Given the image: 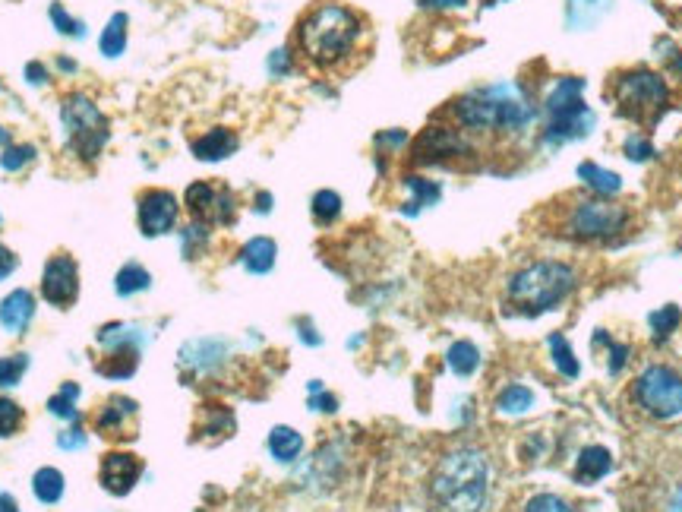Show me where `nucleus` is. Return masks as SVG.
Listing matches in <instances>:
<instances>
[{"label": "nucleus", "mask_w": 682, "mask_h": 512, "mask_svg": "<svg viewBox=\"0 0 682 512\" xmlns=\"http://www.w3.org/2000/svg\"><path fill=\"white\" fill-rule=\"evenodd\" d=\"M364 16L338 0H316V4L297 19L294 48L310 70L341 76L348 73L364 45Z\"/></svg>", "instance_id": "f257e3e1"}, {"label": "nucleus", "mask_w": 682, "mask_h": 512, "mask_svg": "<svg viewBox=\"0 0 682 512\" xmlns=\"http://www.w3.org/2000/svg\"><path fill=\"white\" fill-rule=\"evenodd\" d=\"M449 121L468 136H487V140H509L521 136L534 121V108L528 98H521L518 89L490 86L455 98L443 111Z\"/></svg>", "instance_id": "f03ea898"}, {"label": "nucleus", "mask_w": 682, "mask_h": 512, "mask_svg": "<svg viewBox=\"0 0 682 512\" xmlns=\"http://www.w3.org/2000/svg\"><path fill=\"white\" fill-rule=\"evenodd\" d=\"M490 497V462L480 449L446 452L430 475V503L436 512H484Z\"/></svg>", "instance_id": "7ed1b4c3"}, {"label": "nucleus", "mask_w": 682, "mask_h": 512, "mask_svg": "<svg viewBox=\"0 0 682 512\" xmlns=\"http://www.w3.org/2000/svg\"><path fill=\"white\" fill-rule=\"evenodd\" d=\"M575 285H578V275L569 263L540 260V263L518 269L509 279L506 294H509V304L518 313L537 317V313H547L563 304L575 291Z\"/></svg>", "instance_id": "20e7f679"}, {"label": "nucleus", "mask_w": 682, "mask_h": 512, "mask_svg": "<svg viewBox=\"0 0 682 512\" xmlns=\"http://www.w3.org/2000/svg\"><path fill=\"white\" fill-rule=\"evenodd\" d=\"M629 225V209L623 203L610 200H594V196H569L563 203V219H559V231L563 238L572 241H610L619 238Z\"/></svg>", "instance_id": "39448f33"}, {"label": "nucleus", "mask_w": 682, "mask_h": 512, "mask_svg": "<svg viewBox=\"0 0 682 512\" xmlns=\"http://www.w3.org/2000/svg\"><path fill=\"white\" fill-rule=\"evenodd\" d=\"M610 95H613L619 114L629 117L635 124H654L657 117L667 111V102H670L667 80L651 70L619 73L610 86Z\"/></svg>", "instance_id": "423d86ee"}, {"label": "nucleus", "mask_w": 682, "mask_h": 512, "mask_svg": "<svg viewBox=\"0 0 682 512\" xmlns=\"http://www.w3.org/2000/svg\"><path fill=\"white\" fill-rule=\"evenodd\" d=\"M60 121L67 127V143L83 162H95L108 143V121L86 92H70L60 105Z\"/></svg>", "instance_id": "0eeeda50"}, {"label": "nucleus", "mask_w": 682, "mask_h": 512, "mask_svg": "<svg viewBox=\"0 0 682 512\" xmlns=\"http://www.w3.org/2000/svg\"><path fill=\"white\" fill-rule=\"evenodd\" d=\"M632 396L645 415L657 421H670L682 415V377L676 370L654 364L635 380Z\"/></svg>", "instance_id": "6e6552de"}, {"label": "nucleus", "mask_w": 682, "mask_h": 512, "mask_svg": "<svg viewBox=\"0 0 682 512\" xmlns=\"http://www.w3.org/2000/svg\"><path fill=\"white\" fill-rule=\"evenodd\" d=\"M414 162L417 165H452L458 159H471L474 146L471 136L461 133L455 124H430L414 143Z\"/></svg>", "instance_id": "1a4fd4ad"}, {"label": "nucleus", "mask_w": 682, "mask_h": 512, "mask_svg": "<svg viewBox=\"0 0 682 512\" xmlns=\"http://www.w3.org/2000/svg\"><path fill=\"white\" fill-rule=\"evenodd\" d=\"M184 203H187V212L193 215V222L199 225H231L234 219V193L228 187H218V184H209V181H196L187 187L184 193Z\"/></svg>", "instance_id": "9d476101"}, {"label": "nucleus", "mask_w": 682, "mask_h": 512, "mask_svg": "<svg viewBox=\"0 0 682 512\" xmlns=\"http://www.w3.org/2000/svg\"><path fill=\"white\" fill-rule=\"evenodd\" d=\"M42 298L57 310H67L70 304H76V298H79V266L70 253H57L45 263Z\"/></svg>", "instance_id": "9b49d317"}, {"label": "nucleus", "mask_w": 682, "mask_h": 512, "mask_svg": "<svg viewBox=\"0 0 682 512\" xmlns=\"http://www.w3.org/2000/svg\"><path fill=\"white\" fill-rule=\"evenodd\" d=\"M177 196L171 190L152 187L146 193H139V231L146 238H162L177 225Z\"/></svg>", "instance_id": "f8f14e48"}, {"label": "nucleus", "mask_w": 682, "mask_h": 512, "mask_svg": "<svg viewBox=\"0 0 682 512\" xmlns=\"http://www.w3.org/2000/svg\"><path fill=\"white\" fill-rule=\"evenodd\" d=\"M136 418H139V405L127 396H114L95 415V427L108 440H133L136 437Z\"/></svg>", "instance_id": "ddd939ff"}, {"label": "nucleus", "mask_w": 682, "mask_h": 512, "mask_svg": "<svg viewBox=\"0 0 682 512\" xmlns=\"http://www.w3.org/2000/svg\"><path fill=\"white\" fill-rule=\"evenodd\" d=\"M139 475H143V462L133 452H108L102 459V468H98V481L114 497H127Z\"/></svg>", "instance_id": "4468645a"}, {"label": "nucleus", "mask_w": 682, "mask_h": 512, "mask_svg": "<svg viewBox=\"0 0 682 512\" xmlns=\"http://www.w3.org/2000/svg\"><path fill=\"white\" fill-rule=\"evenodd\" d=\"M594 127V114L585 108V98L569 108L550 111V124H547V143H566L578 140V136H588Z\"/></svg>", "instance_id": "2eb2a0df"}, {"label": "nucleus", "mask_w": 682, "mask_h": 512, "mask_svg": "<svg viewBox=\"0 0 682 512\" xmlns=\"http://www.w3.org/2000/svg\"><path fill=\"white\" fill-rule=\"evenodd\" d=\"M35 317V298L32 291L26 288H16L10 291L4 301H0V326H4L7 332H13V336H23V332L29 329Z\"/></svg>", "instance_id": "dca6fc26"}, {"label": "nucleus", "mask_w": 682, "mask_h": 512, "mask_svg": "<svg viewBox=\"0 0 682 512\" xmlns=\"http://www.w3.org/2000/svg\"><path fill=\"white\" fill-rule=\"evenodd\" d=\"M237 133L228 130V127H212L206 130L203 136H196V140L190 143V152L196 155L199 162H222V159H231V155L237 152Z\"/></svg>", "instance_id": "f3484780"}, {"label": "nucleus", "mask_w": 682, "mask_h": 512, "mask_svg": "<svg viewBox=\"0 0 682 512\" xmlns=\"http://www.w3.org/2000/svg\"><path fill=\"white\" fill-rule=\"evenodd\" d=\"M275 256H278V247L272 238H253L240 247V266L253 275H266L275 266Z\"/></svg>", "instance_id": "a211bd4d"}, {"label": "nucleus", "mask_w": 682, "mask_h": 512, "mask_svg": "<svg viewBox=\"0 0 682 512\" xmlns=\"http://www.w3.org/2000/svg\"><path fill=\"white\" fill-rule=\"evenodd\" d=\"M610 468H613L610 449H604V446H585V449H581V456H578L575 475H578V481H600Z\"/></svg>", "instance_id": "6ab92c4d"}, {"label": "nucleus", "mask_w": 682, "mask_h": 512, "mask_svg": "<svg viewBox=\"0 0 682 512\" xmlns=\"http://www.w3.org/2000/svg\"><path fill=\"white\" fill-rule=\"evenodd\" d=\"M269 452H272V459L275 462H294L300 452H304V437L294 430V427H272L269 433Z\"/></svg>", "instance_id": "aec40b11"}, {"label": "nucleus", "mask_w": 682, "mask_h": 512, "mask_svg": "<svg viewBox=\"0 0 682 512\" xmlns=\"http://www.w3.org/2000/svg\"><path fill=\"white\" fill-rule=\"evenodd\" d=\"M64 490H67V484H64V475H60L57 468H38L35 471V478H32V494H35V500L38 503H45V506H54V503H60V497H64Z\"/></svg>", "instance_id": "412c9836"}, {"label": "nucleus", "mask_w": 682, "mask_h": 512, "mask_svg": "<svg viewBox=\"0 0 682 512\" xmlns=\"http://www.w3.org/2000/svg\"><path fill=\"white\" fill-rule=\"evenodd\" d=\"M578 174H581V181H585L600 196H616L619 190H623V181H619L616 171H607V168H600L594 162H581Z\"/></svg>", "instance_id": "4be33fe9"}, {"label": "nucleus", "mask_w": 682, "mask_h": 512, "mask_svg": "<svg viewBox=\"0 0 682 512\" xmlns=\"http://www.w3.org/2000/svg\"><path fill=\"white\" fill-rule=\"evenodd\" d=\"M149 285H152V275L139 263L120 266L114 275V291L120 294V298H133V294H139V291H149Z\"/></svg>", "instance_id": "5701e85b"}, {"label": "nucleus", "mask_w": 682, "mask_h": 512, "mask_svg": "<svg viewBox=\"0 0 682 512\" xmlns=\"http://www.w3.org/2000/svg\"><path fill=\"white\" fill-rule=\"evenodd\" d=\"M127 13H114L108 19V26L102 32V38H98V48H102L105 57H120L127 51Z\"/></svg>", "instance_id": "b1692460"}, {"label": "nucleus", "mask_w": 682, "mask_h": 512, "mask_svg": "<svg viewBox=\"0 0 682 512\" xmlns=\"http://www.w3.org/2000/svg\"><path fill=\"white\" fill-rule=\"evenodd\" d=\"M405 187L414 193V200H408V203H405V212H408V215H417V212L424 209V206L439 203V196H443V190H439V184L427 181V177H414V174H408V177H405Z\"/></svg>", "instance_id": "393cba45"}, {"label": "nucleus", "mask_w": 682, "mask_h": 512, "mask_svg": "<svg viewBox=\"0 0 682 512\" xmlns=\"http://www.w3.org/2000/svg\"><path fill=\"white\" fill-rule=\"evenodd\" d=\"M534 405V392L528 386H506L503 392L496 396V411L499 415H525V411Z\"/></svg>", "instance_id": "a878e982"}, {"label": "nucleus", "mask_w": 682, "mask_h": 512, "mask_svg": "<svg viewBox=\"0 0 682 512\" xmlns=\"http://www.w3.org/2000/svg\"><path fill=\"white\" fill-rule=\"evenodd\" d=\"M446 364L452 367V373H458V377H471V373L480 367V351L471 342H455L446 354Z\"/></svg>", "instance_id": "bb28decb"}, {"label": "nucleus", "mask_w": 682, "mask_h": 512, "mask_svg": "<svg viewBox=\"0 0 682 512\" xmlns=\"http://www.w3.org/2000/svg\"><path fill=\"white\" fill-rule=\"evenodd\" d=\"M76 399H79V386L76 383H64L60 386L57 396L48 399V411L54 418H64V421H76Z\"/></svg>", "instance_id": "cd10ccee"}, {"label": "nucleus", "mask_w": 682, "mask_h": 512, "mask_svg": "<svg viewBox=\"0 0 682 512\" xmlns=\"http://www.w3.org/2000/svg\"><path fill=\"white\" fill-rule=\"evenodd\" d=\"M313 219L319 225H332L338 215H341V196L335 190H319L313 193Z\"/></svg>", "instance_id": "c85d7f7f"}, {"label": "nucleus", "mask_w": 682, "mask_h": 512, "mask_svg": "<svg viewBox=\"0 0 682 512\" xmlns=\"http://www.w3.org/2000/svg\"><path fill=\"white\" fill-rule=\"evenodd\" d=\"M105 373V377H111V380H120V377H133V370H136V351H111L108 358H105V364L98 367Z\"/></svg>", "instance_id": "c756f323"}, {"label": "nucleus", "mask_w": 682, "mask_h": 512, "mask_svg": "<svg viewBox=\"0 0 682 512\" xmlns=\"http://www.w3.org/2000/svg\"><path fill=\"white\" fill-rule=\"evenodd\" d=\"M550 351H553V364L559 367V373L569 380L578 377V361H575V354L566 342V336H550Z\"/></svg>", "instance_id": "7c9ffc66"}, {"label": "nucleus", "mask_w": 682, "mask_h": 512, "mask_svg": "<svg viewBox=\"0 0 682 512\" xmlns=\"http://www.w3.org/2000/svg\"><path fill=\"white\" fill-rule=\"evenodd\" d=\"M26 367H29V354H7V358H0V389L19 386Z\"/></svg>", "instance_id": "2f4dec72"}, {"label": "nucleus", "mask_w": 682, "mask_h": 512, "mask_svg": "<svg viewBox=\"0 0 682 512\" xmlns=\"http://www.w3.org/2000/svg\"><path fill=\"white\" fill-rule=\"evenodd\" d=\"M679 320H682V313H679V307H673V304L654 310V313H651V329H654V339H657V342H664V339L670 336V332L679 326Z\"/></svg>", "instance_id": "473e14b6"}, {"label": "nucleus", "mask_w": 682, "mask_h": 512, "mask_svg": "<svg viewBox=\"0 0 682 512\" xmlns=\"http://www.w3.org/2000/svg\"><path fill=\"white\" fill-rule=\"evenodd\" d=\"M23 408H19L13 399H7V396H0V440H7V437H13V433L23 427Z\"/></svg>", "instance_id": "72a5a7b5"}, {"label": "nucleus", "mask_w": 682, "mask_h": 512, "mask_svg": "<svg viewBox=\"0 0 682 512\" xmlns=\"http://www.w3.org/2000/svg\"><path fill=\"white\" fill-rule=\"evenodd\" d=\"M32 159H35V146H29V143H23V146H7L4 155H0V168L16 174V171H23Z\"/></svg>", "instance_id": "f704fd0d"}, {"label": "nucleus", "mask_w": 682, "mask_h": 512, "mask_svg": "<svg viewBox=\"0 0 682 512\" xmlns=\"http://www.w3.org/2000/svg\"><path fill=\"white\" fill-rule=\"evenodd\" d=\"M594 4H604L607 7V0H569V23L575 26V29H581V26H594Z\"/></svg>", "instance_id": "c9c22d12"}, {"label": "nucleus", "mask_w": 682, "mask_h": 512, "mask_svg": "<svg viewBox=\"0 0 682 512\" xmlns=\"http://www.w3.org/2000/svg\"><path fill=\"white\" fill-rule=\"evenodd\" d=\"M525 512H575V509L559 494H537L525 503Z\"/></svg>", "instance_id": "e433bc0d"}, {"label": "nucleus", "mask_w": 682, "mask_h": 512, "mask_svg": "<svg viewBox=\"0 0 682 512\" xmlns=\"http://www.w3.org/2000/svg\"><path fill=\"white\" fill-rule=\"evenodd\" d=\"M51 23L57 26V32H64V35H73V38H83L86 35V26L79 23V19H73L60 4H51Z\"/></svg>", "instance_id": "4c0bfd02"}, {"label": "nucleus", "mask_w": 682, "mask_h": 512, "mask_svg": "<svg viewBox=\"0 0 682 512\" xmlns=\"http://www.w3.org/2000/svg\"><path fill=\"white\" fill-rule=\"evenodd\" d=\"M626 155L632 162H645V159H651V155H654V146L645 140V136H629V140H626Z\"/></svg>", "instance_id": "58836bf2"}, {"label": "nucleus", "mask_w": 682, "mask_h": 512, "mask_svg": "<svg viewBox=\"0 0 682 512\" xmlns=\"http://www.w3.org/2000/svg\"><path fill=\"white\" fill-rule=\"evenodd\" d=\"M57 446H60V449H79V446H86V433L79 430V427H73V430H67V433H60Z\"/></svg>", "instance_id": "ea45409f"}, {"label": "nucleus", "mask_w": 682, "mask_h": 512, "mask_svg": "<svg viewBox=\"0 0 682 512\" xmlns=\"http://www.w3.org/2000/svg\"><path fill=\"white\" fill-rule=\"evenodd\" d=\"M16 266H19L16 253H13V250H7L4 244H0V282H4L7 275H13V272H16Z\"/></svg>", "instance_id": "a19ab883"}, {"label": "nucleus", "mask_w": 682, "mask_h": 512, "mask_svg": "<svg viewBox=\"0 0 682 512\" xmlns=\"http://www.w3.org/2000/svg\"><path fill=\"white\" fill-rule=\"evenodd\" d=\"M468 0H420V7L427 10H461Z\"/></svg>", "instance_id": "79ce46f5"}, {"label": "nucleus", "mask_w": 682, "mask_h": 512, "mask_svg": "<svg viewBox=\"0 0 682 512\" xmlns=\"http://www.w3.org/2000/svg\"><path fill=\"white\" fill-rule=\"evenodd\" d=\"M310 405H313L316 411H335L338 402H335L332 396H326L323 389H316V392H313V399H310Z\"/></svg>", "instance_id": "37998d69"}, {"label": "nucleus", "mask_w": 682, "mask_h": 512, "mask_svg": "<svg viewBox=\"0 0 682 512\" xmlns=\"http://www.w3.org/2000/svg\"><path fill=\"white\" fill-rule=\"evenodd\" d=\"M269 67H272V73H285V70L291 67L288 51H275V54H272V61H269Z\"/></svg>", "instance_id": "c03bdc74"}, {"label": "nucleus", "mask_w": 682, "mask_h": 512, "mask_svg": "<svg viewBox=\"0 0 682 512\" xmlns=\"http://www.w3.org/2000/svg\"><path fill=\"white\" fill-rule=\"evenodd\" d=\"M26 76H29V83H32V86H38V83H45V80H48V70H45L42 64H29V67H26Z\"/></svg>", "instance_id": "a18cd8bd"}, {"label": "nucleus", "mask_w": 682, "mask_h": 512, "mask_svg": "<svg viewBox=\"0 0 682 512\" xmlns=\"http://www.w3.org/2000/svg\"><path fill=\"white\" fill-rule=\"evenodd\" d=\"M0 512H19V503L13 494H7V490H0Z\"/></svg>", "instance_id": "49530a36"}, {"label": "nucleus", "mask_w": 682, "mask_h": 512, "mask_svg": "<svg viewBox=\"0 0 682 512\" xmlns=\"http://www.w3.org/2000/svg\"><path fill=\"white\" fill-rule=\"evenodd\" d=\"M300 329H304V332H300V339L310 342V345H319V336H313V326L310 323H300Z\"/></svg>", "instance_id": "de8ad7c7"}, {"label": "nucleus", "mask_w": 682, "mask_h": 512, "mask_svg": "<svg viewBox=\"0 0 682 512\" xmlns=\"http://www.w3.org/2000/svg\"><path fill=\"white\" fill-rule=\"evenodd\" d=\"M256 203H259V206H256L259 212H269V209H272V196H269V193H259V196H256Z\"/></svg>", "instance_id": "09e8293b"}, {"label": "nucleus", "mask_w": 682, "mask_h": 512, "mask_svg": "<svg viewBox=\"0 0 682 512\" xmlns=\"http://www.w3.org/2000/svg\"><path fill=\"white\" fill-rule=\"evenodd\" d=\"M670 512H682V484L676 487V494L670 497Z\"/></svg>", "instance_id": "8fccbe9b"}, {"label": "nucleus", "mask_w": 682, "mask_h": 512, "mask_svg": "<svg viewBox=\"0 0 682 512\" xmlns=\"http://www.w3.org/2000/svg\"><path fill=\"white\" fill-rule=\"evenodd\" d=\"M0 143H4V146H7V143H10V133H7V130H4V127H0Z\"/></svg>", "instance_id": "3c124183"}]
</instances>
